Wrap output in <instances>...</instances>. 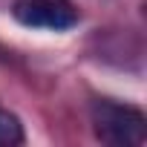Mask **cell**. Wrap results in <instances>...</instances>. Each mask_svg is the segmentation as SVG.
Segmentation results:
<instances>
[{
    "label": "cell",
    "mask_w": 147,
    "mask_h": 147,
    "mask_svg": "<svg viewBox=\"0 0 147 147\" xmlns=\"http://www.w3.org/2000/svg\"><path fill=\"white\" fill-rule=\"evenodd\" d=\"M92 133L110 147H141L147 141V118L141 110L118 101L92 104Z\"/></svg>",
    "instance_id": "cell-1"
},
{
    "label": "cell",
    "mask_w": 147,
    "mask_h": 147,
    "mask_svg": "<svg viewBox=\"0 0 147 147\" xmlns=\"http://www.w3.org/2000/svg\"><path fill=\"white\" fill-rule=\"evenodd\" d=\"M23 144V124L15 113L0 110V147H15Z\"/></svg>",
    "instance_id": "cell-3"
},
{
    "label": "cell",
    "mask_w": 147,
    "mask_h": 147,
    "mask_svg": "<svg viewBox=\"0 0 147 147\" xmlns=\"http://www.w3.org/2000/svg\"><path fill=\"white\" fill-rule=\"evenodd\" d=\"M12 15L29 29L66 32L78 23V9L72 0H15Z\"/></svg>",
    "instance_id": "cell-2"
}]
</instances>
